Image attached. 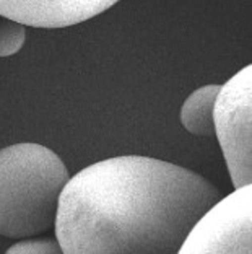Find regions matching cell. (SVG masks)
I'll use <instances>...</instances> for the list:
<instances>
[{"label": "cell", "instance_id": "1", "mask_svg": "<svg viewBox=\"0 0 252 254\" xmlns=\"http://www.w3.org/2000/svg\"><path fill=\"white\" fill-rule=\"evenodd\" d=\"M220 192L168 161L127 155L68 178L55 215L64 254H177Z\"/></svg>", "mask_w": 252, "mask_h": 254}, {"label": "cell", "instance_id": "2", "mask_svg": "<svg viewBox=\"0 0 252 254\" xmlns=\"http://www.w3.org/2000/svg\"><path fill=\"white\" fill-rule=\"evenodd\" d=\"M68 170L54 150L15 143L0 150V235L21 240L54 227Z\"/></svg>", "mask_w": 252, "mask_h": 254}, {"label": "cell", "instance_id": "3", "mask_svg": "<svg viewBox=\"0 0 252 254\" xmlns=\"http://www.w3.org/2000/svg\"><path fill=\"white\" fill-rule=\"evenodd\" d=\"M213 124L233 186L252 184V65L220 85Z\"/></svg>", "mask_w": 252, "mask_h": 254}, {"label": "cell", "instance_id": "4", "mask_svg": "<svg viewBox=\"0 0 252 254\" xmlns=\"http://www.w3.org/2000/svg\"><path fill=\"white\" fill-rule=\"evenodd\" d=\"M181 254H252V184L234 188L194 223Z\"/></svg>", "mask_w": 252, "mask_h": 254}, {"label": "cell", "instance_id": "5", "mask_svg": "<svg viewBox=\"0 0 252 254\" xmlns=\"http://www.w3.org/2000/svg\"><path fill=\"white\" fill-rule=\"evenodd\" d=\"M119 0H0V15L34 28H65L104 13Z\"/></svg>", "mask_w": 252, "mask_h": 254}, {"label": "cell", "instance_id": "6", "mask_svg": "<svg viewBox=\"0 0 252 254\" xmlns=\"http://www.w3.org/2000/svg\"><path fill=\"white\" fill-rule=\"evenodd\" d=\"M220 85H205L194 91L181 108V123L194 135L215 137L213 108Z\"/></svg>", "mask_w": 252, "mask_h": 254}, {"label": "cell", "instance_id": "7", "mask_svg": "<svg viewBox=\"0 0 252 254\" xmlns=\"http://www.w3.org/2000/svg\"><path fill=\"white\" fill-rule=\"evenodd\" d=\"M25 41V25L0 15V57H8L20 53Z\"/></svg>", "mask_w": 252, "mask_h": 254}, {"label": "cell", "instance_id": "8", "mask_svg": "<svg viewBox=\"0 0 252 254\" xmlns=\"http://www.w3.org/2000/svg\"><path fill=\"white\" fill-rule=\"evenodd\" d=\"M10 254H60L62 248L57 238L50 236H28L21 238L8 250Z\"/></svg>", "mask_w": 252, "mask_h": 254}]
</instances>
